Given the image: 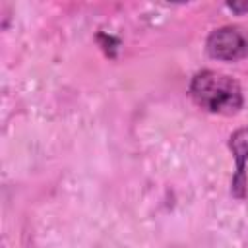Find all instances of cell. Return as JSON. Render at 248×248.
<instances>
[{
	"instance_id": "cell-1",
	"label": "cell",
	"mask_w": 248,
	"mask_h": 248,
	"mask_svg": "<svg viewBox=\"0 0 248 248\" xmlns=\"http://www.w3.org/2000/svg\"><path fill=\"white\" fill-rule=\"evenodd\" d=\"M190 95L202 108L215 114H234L242 107V89L227 74L215 70L198 72L190 83Z\"/></svg>"
},
{
	"instance_id": "cell-3",
	"label": "cell",
	"mask_w": 248,
	"mask_h": 248,
	"mask_svg": "<svg viewBox=\"0 0 248 248\" xmlns=\"http://www.w3.org/2000/svg\"><path fill=\"white\" fill-rule=\"evenodd\" d=\"M231 149H232V155L236 157V167H238L236 178L232 182L236 190L244 186V163L248 159V128H242L231 136Z\"/></svg>"
},
{
	"instance_id": "cell-4",
	"label": "cell",
	"mask_w": 248,
	"mask_h": 248,
	"mask_svg": "<svg viewBox=\"0 0 248 248\" xmlns=\"http://www.w3.org/2000/svg\"><path fill=\"white\" fill-rule=\"evenodd\" d=\"M227 6H229L232 12H238V14H240V12H248V2H242V4H238V2H229Z\"/></svg>"
},
{
	"instance_id": "cell-2",
	"label": "cell",
	"mask_w": 248,
	"mask_h": 248,
	"mask_svg": "<svg viewBox=\"0 0 248 248\" xmlns=\"http://www.w3.org/2000/svg\"><path fill=\"white\" fill-rule=\"evenodd\" d=\"M207 54L215 60H240L248 56V29L238 25H223L207 37Z\"/></svg>"
}]
</instances>
